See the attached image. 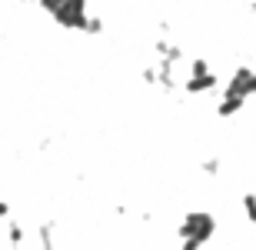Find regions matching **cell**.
Returning a JSON list of instances; mask_svg holds the SVG:
<instances>
[{"instance_id": "cell-1", "label": "cell", "mask_w": 256, "mask_h": 250, "mask_svg": "<svg viewBox=\"0 0 256 250\" xmlns=\"http://www.w3.org/2000/svg\"><path fill=\"white\" fill-rule=\"evenodd\" d=\"M180 233V247L183 250H196V247H206L210 237L216 233V217L206 210H193L183 217V223L176 227Z\"/></svg>"}, {"instance_id": "cell-2", "label": "cell", "mask_w": 256, "mask_h": 250, "mask_svg": "<svg viewBox=\"0 0 256 250\" xmlns=\"http://www.w3.org/2000/svg\"><path fill=\"white\" fill-rule=\"evenodd\" d=\"M50 17L66 30H84L86 17H90V14H86V0H60V7L54 10Z\"/></svg>"}, {"instance_id": "cell-3", "label": "cell", "mask_w": 256, "mask_h": 250, "mask_svg": "<svg viewBox=\"0 0 256 250\" xmlns=\"http://www.w3.org/2000/svg\"><path fill=\"white\" fill-rule=\"evenodd\" d=\"M226 90L230 94H240V97H256V70L253 67H246V64H240L233 74H230V80H226Z\"/></svg>"}, {"instance_id": "cell-4", "label": "cell", "mask_w": 256, "mask_h": 250, "mask_svg": "<svg viewBox=\"0 0 256 250\" xmlns=\"http://www.w3.org/2000/svg\"><path fill=\"white\" fill-rule=\"evenodd\" d=\"M216 87H220L216 70H210V74H196V77H186V80H183L186 97H206V94H213Z\"/></svg>"}, {"instance_id": "cell-5", "label": "cell", "mask_w": 256, "mask_h": 250, "mask_svg": "<svg viewBox=\"0 0 256 250\" xmlns=\"http://www.w3.org/2000/svg\"><path fill=\"white\" fill-rule=\"evenodd\" d=\"M246 107V97L240 94H230V90H223V97L216 100V107H213V114L220 117V120H230V117H236L240 110Z\"/></svg>"}, {"instance_id": "cell-6", "label": "cell", "mask_w": 256, "mask_h": 250, "mask_svg": "<svg viewBox=\"0 0 256 250\" xmlns=\"http://www.w3.org/2000/svg\"><path fill=\"white\" fill-rule=\"evenodd\" d=\"M54 237H57V223H54V220H44L37 227V247L50 250V247H54Z\"/></svg>"}, {"instance_id": "cell-7", "label": "cell", "mask_w": 256, "mask_h": 250, "mask_svg": "<svg viewBox=\"0 0 256 250\" xmlns=\"http://www.w3.org/2000/svg\"><path fill=\"white\" fill-rule=\"evenodd\" d=\"M4 240H7L10 247H24V243H27V227L17 223V220H10L7 223V237H4Z\"/></svg>"}, {"instance_id": "cell-8", "label": "cell", "mask_w": 256, "mask_h": 250, "mask_svg": "<svg viewBox=\"0 0 256 250\" xmlns=\"http://www.w3.org/2000/svg\"><path fill=\"white\" fill-rule=\"evenodd\" d=\"M240 210H243V217L256 227V190H243L240 193Z\"/></svg>"}, {"instance_id": "cell-9", "label": "cell", "mask_w": 256, "mask_h": 250, "mask_svg": "<svg viewBox=\"0 0 256 250\" xmlns=\"http://www.w3.org/2000/svg\"><path fill=\"white\" fill-rule=\"evenodd\" d=\"M213 70V64H210L206 54H196V57L186 60V77H196V74H210Z\"/></svg>"}, {"instance_id": "cell-10", "label": "cell", "mask_w": 256, "mask_h": 250, "mask_svg": "<svg viewBox=\"0 0 256 250\" xmlns=\"http://www.w3.org/2000/svg\"><path fill=\"white\" fill-rule=\"evenodd\" d=\"M84 34H104V20H100V17H86Z\"/></svg>"}, {"instance_id": "cell-11", "label": "cell", "mask_w": 256, "mask_h": 250, "mask_svg": "<svg viewBox=\"0 0 256 250\" xmlns=\"http://www.w3.org/2000/svg\"><path fill=\"white\" fill-rule=\"evenodd\" d=\"M203 173H206V177H216V173H220V160H216V157L203 160Z\"/></svg>"}, {"instance_id": "cell-12", "label": "cell", "mask_w": 256, "mask_h": 250, "mask_svg": "<svg viewBox=\"0 0 256 250\" xmlns=\"http://www.w3.org/2000/svg\"><path fill=\"white\" fill-rule=\"evenodd\" d=\"M0 220H10V203L0 200Z\"/></svg>"}, {"instance_id": "cell-13", "label": "cell", "mask_w": 256, "mask_h": 250, "mask_svg": "<svg viewBox=\"0 0 256 250\" xmlns=\"http://www.w3.org/2000/svg\"><path fill=\"white\" fill-rule=\"evenodd\" d=\"M20 4H37V0H20Z\"/></svg>"}]
</instances>
